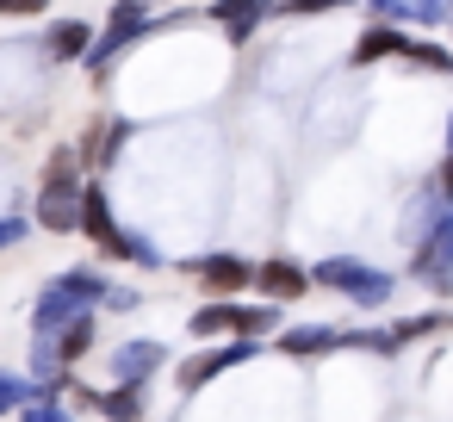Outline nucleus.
Segmentation results:
<instances>
[{"mask_svg":"<svg viewBox=\"0 0 453 422\" xmlns=\"http://www.w3.org/2000/svg\"><path fill=\"white\" fill-rule=\"evenodd\" d=\"M125 137H131V119H106V112H100V119L88 125V137H81V150H75V156H81V168H94V174H106V168L119 162V150H125Z\"/></svg>","mask_w":453,"mask_h":422,"instance_id":"obj_9","label":"nucleus"},{"mask_svg":"<svg viewBox=\"0 0 453 422\" xmlns=\"http://www.w3.org/2000/svg\"><path fill=\"white\" fill-rule=\"evenodd\" d=\"M26 391H32L26 372H7V366H0V416H13V410L26 403Z\"/></svg>","mask_w":453,"mask_h":422,"instance_id":"obj_21","label":"nucleus"},{"mask_svg":"<svg viewBox=\"0 0 453 422\" xmlns=\"http://www.w3.org/2000/svg\"><path fill=\"white\" fill-rule=\"evenodd\" d=\"M366 7H372V19H397L403 26V0H366Z\"/></svg>","mask_w":453,"mask_h":422,"instance_id":"obj_26","label":"nucleus"},{"mask_svg":"<svg viewBox=\"0 0 453 422\" xmlns=\"http://www.w3.org/2000/svg\"><path fill=\"white\" fill-rule=\"evenodd\" d=\"M100 304H106V311H137V292H131V286H106Z\"/></svg>","mask_w":453,"mask_h":422,"instance_id":"obj_25","label":"nucleus"},{"mask_svg":"<svg viewBox=\"0 0 453 422\" xmlns=\"http://www.w3.org/2000/svg\"><path fill=\"white\" fill-rule=\"evenodd\" d=\"M410 280H422L428 292H447L453 286V205H441L422 236L410 242Z\"/></svg>","mask_w":453,"mask_h":422,"instance_id":"obj_5","label":"nucleus"},{"mask_svg":"<svg viewBox=\"0 0 453 422\" xmlns=\"http://www.w3.org/2000/svg\"><path fill=\"white\" fill-rule=\"evenodd\" d=\"M26 236H32V218H19V211L0 218V249H13V242H26Z\"/></svg>","mask_w":453,"mask_h":422,"instance_id":"obj_23","label":"nucleus"},{"mask_svg":"<svg viewBox=\"0 0 453 422\" xmlns=\"http://www.w3.org/2000/svg\"><path fill=\"white\" fill-rule=\"evenodd\" d=\"M143 32H156V19H150V0H112V19H106V32H94V44H88V75H94V88H106V69H112V57L119 50H131Z\"/></svg>","mask_w":453,"mask_h":422,"instance_id":"obj_4","label":"nucleus"},{"mask_svg":"<svg viewBox=\"0 0 453 422\" xmlns=\"http://www.w3.org/2000/svg\"><path fill=\"white\" fill-rule=\"evenodd\" d=\"M249 267H255V261H242V255H199V261H180V273H193L211 298L249 292Z\"/></svg>","mask_w":453,"mask_h":422,"instance_id":"obj_7","label":"nucleus"},{"mask_svg":"<svg viewBox=\"0 0 453 422\" xmlns=\"http://www.w3.org/2000/svg\"><path fill=\"white\" fill-rule=\"evenodd\" d=\"M447 329H453V311H416V317H397L385 335H391V348H416V341H434Z\"/></svg>","mask_w":453,"mask_h":422,"instance_id":"obj_17","label":"nucleus"},{"mask_svg":"<svg viewBox=\"0 0 453 422\" xmlns=\"http://www.w3.org/2000/svg\"><path fill=\"white\" fill-rule=\"evenodd\" d=\"M447 150H453V112H447Z\"/></svg>","mask_w":453,"mask_h":422,"instance_id":"obj_27","label":"nucleus"},{"mask_svg":"<svg viewBox=\"0 0 453 422\" xmlns=\"http://www.w3.org/2000/svg\"><path fill=\"white\" fill-rule=\"evenodd\" d=\"M199 341H211V335H273L280 329V304L273 298H261V304H236V298H211V304H199L193 311V323H187Z\"/></svg>","mask_w":453,"mask_h":422,"instance_id":"obj_3","label":"nucleus"},{"mask_svg":"<svg viewBox=\"0 0 453 422\" xmlns=\"http://www.w3.org/2000/svg\"><path fill=\"white\" fill-rule=\"evenodd\" d=\"M249 286H255L261 298H273V304H292V298L311 292V273H304L298 261H286V255H267L261 267H249Z\"/></svg>","mask_w":453,"mask_h":422,"instance_id":"obj_8","label":"nucleus"},{"mask_svg":"<svg viewBox=\"0 0 453 422\" xmlns=\"http://www.w3.org/2000/svg\"><path fill=\"white\" fill-rule=\"evenodd\" d=\"M44 341H50L57 366H75L81 354H94V341H100V335H94V304H88V311H75L69 323H57V329H50Z\"/></svg>","mask_w":453,"mask_h":422,"instance_id":"obj_12","label":"nucleus"},{"mask_svg":"<svg viewBox=\"0 0 453 422\" xmlns=\"http://www.w3.org/2000/svg\"><path fill=\"white\" fill-rule=\"evenodd\" d=\"M100 292H106V280H100L94 267H69V273H57V280L38 292V304H32V335H50V329L69 323L75 311L100 304Z\"/></svg>","mask_w":453,"mask_h":422,"instance_id":"obj_2","label":"nucleus"},{"mask_svg":"<svg viewBox=\"0 0 453 422\" xmlns=\"http://www.w3.org/2000/svg\"><path fill=\"white\" fill-rule=\"evenodd\" d=\"M50 0H0V19H38Z\"/></svg>","mask_w":453,"mask_h":422,"instance_id":"obj_24","label":"nucleus"},{"mask_svg":"<svg viewBox=\"0 0 453 422\" xmlns=\"http://www.w3.org/2000/svg\"><path fill=\"white\" fill-rule=\"evenodd\" d=\"M403 63H416V69H428V75H453V50H441V44H428V38H410V44H403Z\"/></svg>","mask_w":453,"mask_h":422,"instance_id":"obj_19","label":"nucleus"},{"mask_svg":"<svg viewBox=\"0 0 453 422\" xmlns=\"http://www.w3.org/2000/svg\"><path fill=\"white\" fill-rule=\"evenodd\" d=\"M75 205H81V180L75 187H44L38 205H32V224L50 230V236H69L75 230Z\"/></svg>","mask_w":453,"mask_h":422,"instance_id":"obj_11","label":"nucleus"},{"mask_svg":"<svg viewBox=\"0 0 453 422\" xmlns=\"http://www.w3.org/2000/svg\"><path fill=\"white\" fill-rule=\"evenodd\" d=\"M403 44H410V32H397V19H372V26L354 38V69L385 63V57H403Z\"/></svg>","mask_w":453,"mask_h":422,"instance_id":"obj_14","label":"nucleus"},{"mask_svg":"<svg viewBox=\"0 0 453 422\" xmlns=\"http://www.w3.org/2000/svg\"><path fill=\"white\" fill-rule=\"evenodd\" d=\"M261 354V341L255 335H236V341H224V348H205V354H193L187 366H180V397H199L218 372H230V366H249Z\"/></svg>","mask_w":453,"mask_h":422,"instance_id":"obj_6","label":"nucleus"},{"mask_svg":"<svg viewBox=\"0 0 453 422\" xmlns=\"http://www.w3.org/2000/svg\"><path fill=\"white\" fill-rule=\"evenodd\" d=\"M94 410H106V416H143V410H150V397H143V385L112 379V391H100V397H94Z\"/></svg>","mask_w":453,"mask_h":422,"instance_id":"obj_18","label":"nucleus"},{"mask_svg":"<svg viewBox=\"0 0 453 422\" xmlns=\"http://www.w3.org/2000/svg\"><path fill=\"white\" fill-rule=\"evenodd\" d=\"M329 7H348V0H273V13H292V19H311V13H329Z\"/></svg>","mask_w":453,"mask_h":422,"instance_id":"obj_22","label":"nucleus"},{"mask_svg":"<svg viewBox=\"0 0 453 422\" xmlns=\"http://www.w3.org/2000/svg\"><path fill=\"white\" fill-rule=\"evenodd\" d=\"M304 273H311V286H329V292H342V298H348V304H360V311H385V304H391V292H397V280H391L385 267L354 261V255L311 261Z\"/></svg>","mask_w":453,"mask_h":422,"instance_id":"obj_1","label":"nucleus"},{"mask_svg":"<svg viewBox=\"0 0 453 422\" xmlns=\"http://www.w3.org/2000/svg\"><path fill=\"white\" fill-rule=\"evenodd\" d=\"M162 360H168V348H162V341H119V348H112V379L150 385V379L162 372Z\"/></svg>","mask_w":453,"mask_h":422,"instance_id":"obj_13","label":"nucleus"},{"mask_svg":"<svg viewBox=\"0 0 453 422\" xmlns=\"http://www.w3.org/2000/svg\"><path fill=\"white\" fill-rule=\"evenodd\" d=\"M453 13V0H403V19L410 26H441Z\"/></svg>","mask_w":453,"mask_h":422,"instance_id":"obj_20","label":"nucleus"},{"mask_svg":"<svg viewBox=\"0 0 453 422\" xmlns=\"http://www.w3.org/2000/svg\"><path fill=\"white\" fill-rule=\"evenodd\" d=\"M88 44H94V26H88V19H50V32H44V50H50L57 63H81Z\"/></svg>","mask_w":453,"mask_h":422,"instance_id":"obj_16","label":"nucleus"},{"mask_svg":"<svg viewBox=\"0 0 453 422\" xmlns=\"http://www.w3.org/2000/svg\"><path fill=\"white\" fill-rule=\"evenodd\" d=\"M280 348L292 360H317V354H335L342 348V329L335 323H298V329H280Z\"/></svg>","mask_w":453,"mask_h":422,"instance_id":"obj_15","label":"nucleus"},{"mask_svg":"<svg viewBox=\"0 0 453 422\" xmlns=\"http://www.w3.org/2000/svg\"><path fill=\"white\" fill-rule=\"evenodd\" d=\"M273 13V0H211L205 7V19L211 26H224V38L230 44H249L255 32H261V19Z\"/></svg>","mask_w":453,"mask_h":422,"instance_id":"obj_10","label":"nucleus"}]
</instances>
